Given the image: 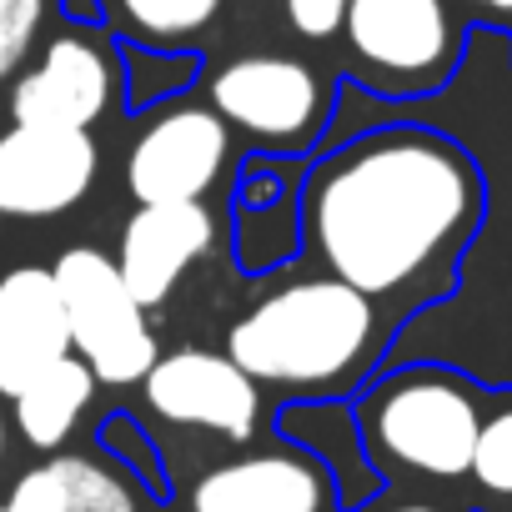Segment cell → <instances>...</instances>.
I'll return each mask as SVG.
<instances>
[{"mask_svg": "<svg viewBox=\"0 0 512 512\" xmlns=\"http://www.w3.org/2000/svg\"><path fill=\"white\" fill-rule=\"evenodd\" d=\"M116 11L131 36L151 46H176L186 36H201L216 21L221 0H116Z\"/></svg>", "mask_w": 512, "mask_h": 512, "instance_id": "obj_16", "label": "cell"}, {"mask_svg": "<svg viewBox=\"0 0 512 512\" xmlns=\"http://www.w3.org/2000/svg\"><path fill=\"white\" fill-rule=\"evenodd\" d=\"M51 272H56V287L66 302L71 352L96 372V382H111V387L146 382V372L156 367L161 352H156L146 307L121 282L116 256H106L96 246H76Z\"/></svg>", "mask_w": 512, "mask_h": 512, "instance_id": "obj_4", "label": "cell"}, {"mask_svg": "<svg viewBox=\"0 0 512 512\" xmlns=\"http://www.w3.org/2000/svg\"><path fill=\"white\" fill-rule=\"evenodd\" d=\"M482 432L477 392L447 372L417 367L382 382L362 402V437L382 467L417 477H462Z\"/></svg>", "mask_w": 512, "mask_h": 512, "instance_id": "obj_3", "label": "cell"}, {"mask_svg": "<svg viewBox=\"0 0 512 512\" xmlns=\"http://www.w3.org/2000/svg\"><path fill=\"white\" fill-rule=\"evenodd\" d=\"M211 241H216V216L201 201L136 206L121 226V251H116L121 282L141 307H161L176 292V282L191 272V262L211 251Z\"/></svg>", "mask_w": 512, "mask_h": 512, "instance_id": "obj_12", "label": "cell"}, {"mask_svg": "<svg viewBox=\"0 0 512 512\" xmlns=\"http://www.w3.org/2000/svg\"><path fill=\"white\" fill-rule=\"evenodd\" d=\"M0 216H6V211H0Z\"/></svg>", "mask_w": 512, "mask_h": 512, "instance_id": "obj_24", "label": "cell"}, {"mask_svg": "<svg viewBox=\"0 0 512 512\" xmlns=\"http://www.w3.org/2000/svg\"><path fill=\"white\" fill-rule=\"evenodd\" d=\"M467 472L487 492L512 497V407L482 417V432H477V447H472V467Z\"/></svg>", "mask_w": 512, "mask_h": 512, "instance_id": "obj_18", "label": "cell"}, {"mask_svg": "<svg viewBox=\"0 0 512 512\" xmlns=\"http://www.w3.org/2000/svg\"><path fill=\"white\" fill-rule=\"evenodd\" d=\"M71 357V322L46 267H16L0 277V397H16L31 377Z\"/></svg>", "mask_w": 512, "mask_h": 512, "instance_id": "obj_13", "label": "cell"}, {"mask_svg": "<svg viewBox=\"0 0 512 512\" xmlns=\"http://www.w3.org/2000/svg\"><path fill=\"white\" fill-rule=\"evenodd\" d=\"M116 106V56L96 36H56L11 91L16 126L91 131Z\"/></svg>", "mask_w": 512, "mask_h": 512, "instance_id": "obj_10", "label": "cell"}, {"mask_svg": "<svg viewBox=\"0 0 512 512\" xmlns=\"http://www.w3.org/2000/svg\"><path fill=\"white\" fill-rule=\"evenodd\" d=\"M101 151L91 131L66 126H11L0 136V211L6 216H61L96 186Z\"/></svg>", "mask_w": 512, "mask_h": 512, "instance_id": "obj_9", "label": "cell"}, {"mask_svg": "<svg viewBox=\"0 0 512 512\" xmlns=\"http://www.w3.org/2000/svg\"><path fill=\"white\" fill-rule=\"evenodd\" d=\"M332 472L292 447L231 457L191 482V512H327Z\"/></svg>", "mask_w": 512, "mask_h": 512, "instance_id": "obj_11", "label": "cell"}, {"mask_svg": "<svg viewBox=\"0 0 512 512\" xmlns=\"http://www.w3.org/2000/svg\"><path fill=\"white\" fill-rule=\"evenodd\" d=\"M66 492V507L71 512H141V497L131 487V477L101 457H86V452H56L46 462Z\"/></svg>", "mask_w": 512, "mask_h": 512, "instance_id": "obj_15", "label": "cell"}, {"mask_svg": "<svg viewBox=\"0 0 512 512\" xmlns=\"http://www.w3.org/2000/svg\"><path fill=\"white\" fill-rule=\"evenodd\" d=\"M211 111L256 141L302 146L322 126L327 91L317 71L292 56H241L211 76Z\"/></svg>", "mask_w": 512, "mask_h": 512, "instance_id": "obj_7", "label": "cell"}, {"mask_svg": "<svg viewBox=\"0 0 512 512\" xmlns=\"http://www.w3.org/2000/svg\"><path fill=\"white\" fill-rule=\"evenodd\" d=\"M51 16V0H0V81L21 76Z\"/></svg>", "mask_w": 512, "mask_h": 512, "instance_id": "obj_17", "label": "cell"}, {"mask_svg": "<svg viewBox=\"0 0 512 512\" xmlns=\"http://www.w3.org/2000/svg\"><path fill=\"white\" fill-rule=\"evenodd\" d=\"M307 241L362 297H427L482 216L467 151L432 131H377L342 146L307 186Z\"/></svg>", "mask_w": 512, "mask_h": 512, "instance_id": "obj_1", "label": "cell"}, {"mask_svg": "<svg viewBox=\"0 0 512 512\" xmlns=\"http://www.w3.org/2000/svg\"><path fill=\"white\" fill-rule=\"evenodd\" d=\"M347 46L372 86L427 91L457 61V31L442 0H352Z\"/></svg>", "mask_w": 512, "mask_h": 512, "instance_id": "obj_5", "label": "cell"}, {"mask_svg": "<svg viewBox=\"0 0 512 512\" xmlns=\"http://www.w3.org/2000/svg\"><path fill=\"white\" fill-rule=\"evenodd\" d=\"M141 387H146V407L171 427L246 442L262 422V392L226 352L181 347L171 357H156Z\"/></svg>", "mask_w": 512, "mask_h": 512, "instance_id": "obj_8", "label": "cell"}, {"mask_svg": "<svg viewBox=\"0 0 512 512\" xmlns=\"http://www.w3.org/2000/svg\"><path fill=\"white\" fill-rule=\"evenodd\" d=\"M477 6H492V11H512V0H477Z\"/></svg>", "mask_w": 512, "mask_h": 512, "instance_id": "obj_22", "label": "cell"}, {"mask_svg": "<svg viewBox=\"0 0 512 512\" xmlns=\"http://www.w3.org/2000/svg\"><path fill=\"white\" fill-rule=\"evenodd\" d=\"M347 6H352V0H287V21H292L302 36L327 41L332 31H342Z\"/></svg>", "mask_w": 512, "mask_h": 512, "instance_id": "obj_20", "label": "cell"}, {"mask_svg": "<svg viewBox=\"0 0 512 512\" xmlns=\"http://www.w3.org/2000/svg\"><path fill=\"white\" fill-rule=\"evenodd\" d=\"M387 512H442V507H427V502H397V507H387Z\"/></svg>", "mask_w": 512, "mask_h": 512, "instance_id": "obj_21", "label": "cell"}, {"mask_svg": "<svg viewBox=\"0 0 512 512\" xmlns=\"http://www.w3.org/2000/svg\"><path fill=\"white\" fill-rule=\"evenodd\" d=\"M96 397V372L71 352L56 367H46L41 377H31L11 402H16V432L26 447L36 452H61L71 442V432L81 427L86 407Z\"/></svg>", "mask_w": 512, "mask_h": 512, "instance_id": "obj_14", "label": "cell"}, {"mask_svg": "<svg viewBox=\"0 0 512 512\" xmlns=\"http://www.w3.org/2000/svg\"><path fill=\"white\" fill-rule=\"evenodd\" d=\"M0 512H6V507H0Z\"/></svg>", "mask_w": 512, "mask_h": 512, "instance_id": "obj_25", "label": "cell"}, {"mask_svg": "<svg viewBox=\"0 0 512 512\" xmlns=\"http://www.w3.org/2000/svg\"><path fill=\"white\" fill-rule=\"evenodd\" d=\"M0 462H6V417H0Z\"/></svg>", "mask_w": 512, "mask_h": 512, "instance_id": "obj_23", "label": "cell"}, {"mask_svg": "<svg viewBox=\"0 0 512 512\" xmlns=\"http://www.w3.org/2000/svg\"><path fill=\"white\" fill-rule=\"evenodd\" d=\"M226 161H231V126L206 106H171L141 126L126 156V186L141 206L201 201L226 171Z\"/></svg>", "mask_w": 512, "mask_h": 512, "instance_id": "obj_6", "label": "cell"}, {"mask_svg": "<svg viewBox=\"0 0 512 512\" xmlns=\"http://www.w3.org/2000/svg\"><path fill=\"white\" fill-rule=\"evenodd\" d=\"M6 512H71V507H66V492H61L56 472L41 462V467L16 477V487L6 497Z\"/></svg>", "mask_w": 512, "mask_h": 512, "instance_id": "obj_19", "label": "cell"}, {"mask_svg": "<svg viewBox=\"0 0 512 512\" xmlns=\"http://www.w3.org/2000/svg\"><path fill=\"white\" fill-rule=\"evenodd\" d=\"M377 347V307L337 277L287 282L241 312L226 332V357L287 392H332L362 372Z\"/></svg>", "mask_w": 512, "mask_h": 512, "instance_id": "obj_2", "label": "cell"}]
</instances>
